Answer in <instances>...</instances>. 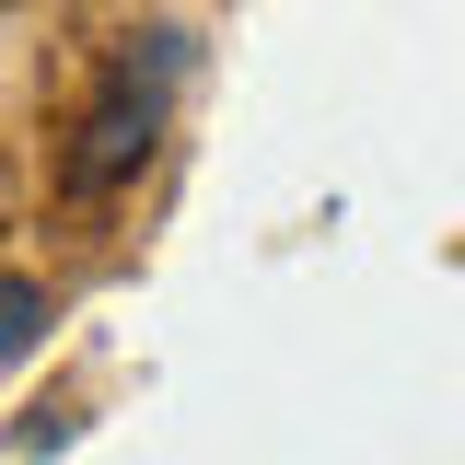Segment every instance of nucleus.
<instances>
[{
  "instance_id": "1",
  "label": "nucleus",
  "mask_w": 465,
  "mask_h": 465,
  "mask_svg": "<svg viewBox=\"0 0 465 465\" xmlns=\"http://www.w3.org/2000/svg\"><path fill=\"white\" fill-rule=\"evenodd\" d=\"M186 70H198L186 24H140V35L94 70V94H82L70 140H58V198H82V210L128 198V186L152 174V152H163L174 105H186Z\"/></svg>"
},
{
  "instance_id": "2",
  "label": "nucleus",
  "mask_w": 465,
  "mask_h": 465,
  "mask_svg": "<svg viewBox=\"0 0 465 465\" xmlns=\"http://www.w3.org/2000/svg\"><path fill=\"white\" fill-rule=\"evenodd\" d=\"M47 280H24V268H0V372H12V361H35V349H47Z\"/></svg>"
}]
</instances>
